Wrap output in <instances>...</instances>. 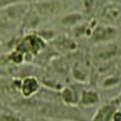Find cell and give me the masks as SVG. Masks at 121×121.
I'll list each match as a JSON object with an SVG mask.
<instances>
[{"label":"cell","instance_id":"30bf717a","mask_svg":"<svg viewBox=\"0 0 121 121\" xmlns=\"http://www.w3.org/2000/svg\"><path fill=\"white\" fill-rule=\"evenodd\" d=\"M55 45H57L60 49L65 51H71L75 48V44L67 37H60V39L55 40Z\"/></svg>","mask_w":121,"mask_h":121},{"label":"cell","instance_id":"5b68a950","mask_svg":"<svg viewBox=\"0 0 121 121\" xmlns=\"http://www.w3.org/2000/svg\"><path fill=\"white\" fill-rule=\"evenodd\" d=\"M115 112H116V107L114 105L111 104L102 105L97 111V113L95 114L91 121H112Z\"/></svg>","mask_w":121,"mask_h":121},{"label":"cell","instance_id":"9c48e42d","mask_svg":"<svg viewBox=\"0 0 121 121\" xmlns=\"http://www.w3.org/2000/svg\"><path fill=\"white\" fill-rule=\"evenodd\" d=\"M62 99L65 104H68V105H77L78 103L77 95L74 94L73 89L68 87L64 88V90L62 91Z\"/></svg>","mask_w":121,"mask_h":121},{"label":"cell","instance_id":"9a60e30c","mask_svg":"<svg viewBox=\"0 0 121 121\" xmlns=\"http://www.w3.org/2000/svg\"><path fill=\"white\" fill-rule=\"evenodd\" d=\"M118 102H119V103H121V92H120L119 97H118Z\"/></svg>","mask_w":121,"mask_h":121},{"label":"cell","instance_id":"4fadbf2b","mask_svg":"<svg viewBox=\"0 0 121 121\" xmlns=\"http://www.w3.org/2000/svg\"><path fill=\"white\" fill-rule=\"evenodd\" d=\"M82 18V16L78 13H74V14H70L68 16H66L65 18H63V23L64 25H73L77 21H79L80 19Z\"/></svg>","mask_w":121,"mask_h":121},{"label":"cell","instance_id":"3957f363","mask_svg":"<svg viewBox=\"0 0 121 121\" xmlns=\"http://www.w3.org/2000/svg\"><path fill=\"white\" fill-rule=\"evenodd\" d=\"M116 35H117V31L114 28L106 27V26H98L94 30L92 40L96 43H103L114 38Z\"/></svg>","mask_w":121,"mask_h":121},{"label":"cell","instance_id":"2e32d148","mask_svg":"<svg viewBox=\"0 0 121 121\" xmlns=\"http://www.w3.org/2000/svg\"><path fill=\"white\" fill-rule=\"evenodd\" d=\"M49 121H71V120H49Z\"/></svg>","mask_w":121,"mask_h":121},{"label":"cell","instance_id":"7c38bea8","mask_svg":"<svg viewBox=\"0 0 121 121\" xmlns=\"http://www.w3.org/2000/svg\"><path fill=\"white\" fill-rule=\"evenodd\" d=\"M0 121H22L18 116L14 115L8 112H1L0 113Z\"/></svg>","mask_w":121,"mask_h":121},{"label":"cell","instance_id":"277c9868","mask_svg":"<svg viewBox=\"0 0 121 121\" xmlns=\"http://www.w3.org/2000/svg\"><path fill=\"white\" fill-rule=\"evenodd\" d=\"M35 11L39 16L51 17L60 11V3L57 1H44L35 5Z\"/></svg>","mask_w":121,"mask_h":121},{"label":"cell","instance_id":"8992f818","mask_svg":"<svg viewBox=\"0 0 121 121\" xmlns=\"http://www.w3.org/2000/svg\"><path fill=\"white\" fill-rule=\"evenodd\" d=\"M27 13V6L26 5H19V4H14V5L9 6L5 10V15L11 19H20L25 16Z\"/></svg>","mask_w":121,"mask_h":121},{"label":"cell","instance_id":"ba28073f","mask_svg":"<svg viewBox=\"0 0 121 121\" xmlns=\"http://www.w3.org/2000/svg\"><path fill=\"white\" fill-rule=\"evenodd\" d=\"M103 15H104L105 18L111 20V21L118 20V19L121 17V8L118 5L108 6V8H106L104 10Z\"/></svg>","mask_w":121,"mask_h":121},{"label":"cell","instance_id":"6da1fadb","mask_svg":"<svg viewBox=\"0 0 121 121\" xmlns=\"http://www.w3.org/2000/svg\"><path fill=\"white\" fill-rule=\"evenodd\" d=\"M45 48V42L42 37L36 35H28L20 42L17 46V50L22 52L23 54H37L38 52Z\"/></svg>","mask_w":121,"mask_h":121},{"label":"cell","instance_id":"52a82bcc","mask_svg":"<svg viewBox=\"0 0 121 121\" xmlns=\"http://www.w3.org/2000/svg\"><path fill=\"white\" fill-rule=\"evenodd\" d=\"M99 101V95L94 90H84L82 92L80 103L82 105H92Z\"/></svg>","mask_w":121,"mask_h":121},{"label":"cell","instance_id":"7a4b0ae2","mask_svg":"<svg viewBox=\"0 0 121 121\" xmlns=\"http://www.w3.org/2000/svg\"><path fill=\"white\" fill-rule=\"evenodd\" d=\"M19 89L25 98L33 97L39 91V82L34 77H27L21 81Z\"/></svg>","mask_w":121,"mask_h":121},{"label":"cell","instance_id":"e0dca14e","mask_svg":"<svg viewBox=\"0 0 121 121\" xmlns=\"http://www.w3.org/2000/svg\"><path fill=\"white\" fill-rule=\"evenodd\" d=\"M119 111H120V112H121V107H120V109H119Z\"/></svg>","mask_w":121,"mask_h":121},{"label":"cell","instance_id":"8fae6325","mask_svg":"<svg viewBox=\"0 0 121 121\" xmlns=\"http://www.w3.org/2000/svg\"><path fill=\"white\" fill-rule=\"evenodd\" d=\"M23 55L25 54H23L22 52H20L19 50L16 49V50L13 51V52L9 55V60H10L11 62L15 63V64H20L23 60Z\"/></svg>","mask_w":121,"mask_h":121},{"label":"cell","instance_id":"5bb4252c","mask_svg":"<svg viewBox=\"0 0 121 121\" xmlns=\"http://www.w3.org/2000/svg\"><path fill=\"white\" fill-rule=\"evenodd\" d=\"M113 121H121V112L118 111V112H115L113 116Z\"/></svg>","mask_w":121,"mask_h":121}]
</instances>
